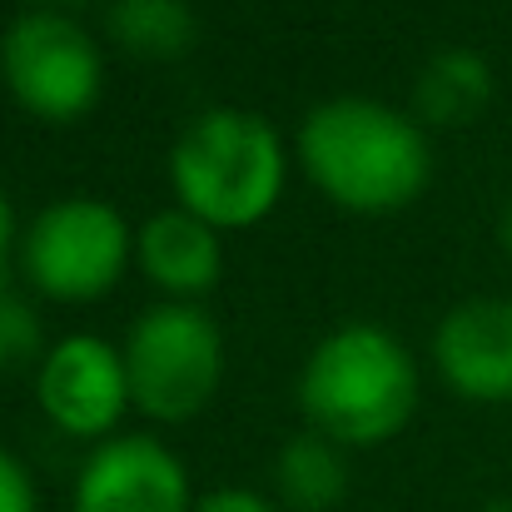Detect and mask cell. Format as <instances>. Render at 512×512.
<instances>
[{"label":"cell","instance_id":"cell-1","mask_svg":"<svg viewBox=\"0 0 512 512\" xmlns=\"http://www.w3.org/2000/svg\"><path fill=\"white\" fill-rule=\"evenodd\" d=\"M309 174L348 209H398L428 179V140L418 125L378 100H324L299 130Z\"/></svg>","mask_w":512,"mask_h":512},{"label":"cell","instance_id":"cell-9","mask_svg":"<svg viewBox=\"0 0 512 512\" xmlns=\"http://www.w3.org/2000/svg\"><path fill=\"white\" fill-rule=\"evenodd\" d=\"M433 353H438L443 378L458 393L488 398V403L512 398V304L473 299V304L453 309L438 324Z\"/></svg>","mask_w":512,"mask_h":512},{"label":"cell","instance_id":"cell-6","mask_svg":"<svg viewBox=\"0 0 512 512\" xmlns=\"http://www.w3.org/2000/svg\"><path fill=\"white\" fill-rule=\"evenodd\" d=\"M0 75L35 115L70 120L100 95V50L75 20L30 10L0 35Z\"/></svg>","mask_w":512,"mask_h":512},{"label":"cell","instance_id":"cell-19","mask_svg":"<svg viewBox=\"0 0 512 512\" xmlns=\"http://www.w3.org/2000/svg\"><path fill=\"white\" fill-rule=\"evenodd\" d=\"M483 512H512V503H488Z\"/></svg>","mask_w":512,"mask_h":512},{"label":"cell","instance_id":"cell-17","mask_svg":"<svg viewBox=\"0 0 512 512\" xmlns=\"http://www.w3.org/2000/svg\"><path fill=\"white\" fill-rule=\"evenodd\" d=\"M10 234H15V214H10V199L0 194V279H5V264H10Z\"/></svg>","mask_w":512,"mask_h":512},{"label":"cell","instance_id":"cell-2","mask_svg":"<svg viewBox=\"0 0 512 512\" xmlns=\"http://www.w3.org/2000/svg\"><path fill=\"white\" fill-rule=\"evenodd\" d=\"M299 398L334 443H383L418 403V368L388 329L343 324L309 353Z\"/></svg>","mask_w":512,"mask_h":512},{"label":"cell","instance_id":"cell-3","mask_svg":"<svg viewBox=\"0 0 512 512\" xmlns=\"http://www.w3.org/2000/svg\"><path fill=\"white\" fill-rule=\"evenodd\" d=\"M170 174L184 209L204 224H254L284 189V145L264 115L204 110L174 140Z\"/></svg>","mask_w":512,"mask_h":512},{"label":"cell","instance_id":"cell-5","mask_svg":"<svg viewBox=\"0 0 512 512\" xmlns=\"http://www.w3.org/2000/svg\"><path fill=\"white\" fill-rule=\"evenodd\" d=\"M130 254V229L105 199H60L25 234V274L50 299H100Z\"/></svg>","mask_w":512,"mask_h":512},{"label":"cell","instance_id":"cell-14","mask_svg":"<svg viewBox=\"0 0 512 512\" xmlns=\"http://www.w3.org/2000/svg\"><path fill=\"white\" fill-rule=\"evenodd\" d=\"M35 343H40L35 314L25 309V299H15V294L0 289V368L25 363V358L35 353Z\"/></svg>","mask_w":512,"mask_h":512},{"label":"cell","instance_id":"cell-8","mask_svg":"<svg viewBox=\"0 0 512 512\" xmlns=\"http://www.w3.org/2000/svg\"><path fill=\"white\" fill-rule=\"evenodd\" d=\"M40 408L65 428V433H105L130 398V373L125 353H115L105 339L75 334L55 343L45 368H40Z\"/></svg>","mask_w":512,"mask_h":512},{"label":"cell","instance_id":"cell-7","mask_svg":"<svg viewBox=\"0 0 512 512\" xmlns=\"http://www.w3.org/2000/svg\"><path fill=\"white\" fill-rule=\"evenodd\" d=\"M75 512H189V483L165 443L130 433L80 468Z\"/></svg>","mask_w":512,"mask_h":512},{"label":"cell","instance_id":"cell-15","mask_svg":"<svg viewBox=\"0 0 512 512\" xmlns=\"http://www.w3.org/2000/svg\"><path fill=\"white\" fill-rule=\"evenodd\" d=\"M0 512H35V488L5 448H0Z\"/></svg>","mask_w":512,"mask_h":512},{"label":"cell","instance_id":"cell-10","mask_svg":"<svg viewBox=\"0 0 512 512\" xmlns=\"http://www.w3.org/2000/svg\"><path fill=\"white\" fill-rule=\"evenodd\" d=\"M140 264L170 294H199L219 279V239L189 209H165L140 229Z\"/></svg>","mask_w":512,"mask_h":512},{"label":"cell","instance_id":"cell-4","mask_svg":"<svg viewBox=\"0 0 512 512\" xmlns=\"http://www.w3.org/2000/svg\"><path fill=\"white\" fill-rule=\"evenodd\" d=\"M219 358V329L204 309L160 304L130 329V398L150 418H194L219 388Z\"/></svg>","mask_w":512,"mask_h":512},{"label":"cell","instance_id":"cell-11","mask_svg":"<svg viewBox=\"0 0 512 512\" xmlns=\"http://www.w3.org/2000/svg\"><path fill=\"white\" fill-rule=\"evenodd\" d=\"M110 30L135 55L170 60V55H184L194 40V10L184 0H115Z\"/></svg>","mask_w":512,"mask_h":512},{"label":"cell","instance_id":"cell-13","mask_svg":"<svg viewBox=\"0 0 512 512\" xmlns=\"http://www.w3.org/2000/svg\"><path fill=\"white\" fill-rule=\"evenodd\" d=\"M343 488H348V468L329 438H294L279 453V493L299 512L334 508Z\"/></svg>","mask_w":512,"mask_h":512},{"label":"cell","instance_id":"cell-12","mask_svg":"<svg viewBox=\"0 0 512 512\" xmlns=\"http://www.w3.org/2000/svg\"><path fill=\"white\" fill-rule=\"evenodd\" d=\"M488 95H493V70L473 50H443L418 80V105L433 120H468L473 110L488 105Z\"/></svg>","mask_w":512,"mask_h":512},{"label":"cell","instance_id":"cell-18","mask_svg":"<svg viewBox=\"0 0 512 512\" xmlns=\"http://www.w3.org/2000/svg\"><path fill=\"white\" fill-rule=\"evenodd\" d=\"M503 239H508V254H512V209H508V224H503Z\"/></svg>","mask_w":512,"mask_h":512},{"label":"cell","instance_id":"cell-16","mask_svg":"<svg viewBox=\"0 0 512 512\" xmlns=\"http://www.w3.org/2000/svg\"><path fill=\"white\" fill-rule=\"evenodd\" d=\"M194 512H274V508H269L259 493H249V488H219V493H209Z\"/></svg>","mask_w":512,"mask_h":512}]
</instances>
